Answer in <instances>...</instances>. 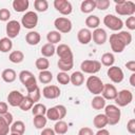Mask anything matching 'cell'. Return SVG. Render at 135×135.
I'll return each mask as SVG.
<instances>
[{
	"label": "cell",
	"instance_id": "1",
	"mask_svg": "<svg viewBox=\"0 0 135 135\" xmlns=\"http://www.w3.org/2000/svg\"><path fill=\"white\" fill-rule=\"evenodd\" d=\"M132 42V35L127 31H119L110 36V45L114 53H121Z\"/></svg>",
	"mask_w": 135,
	"mask_h": 135
},
{
	"label": "cell",
	"instance_id": "2",
	"mask_svg": "<svg viewBox=\"0 0 135 135\" xmlns=\"http://www.w3.org/2000/svg\"><path fill=\"white\" fill-rule=\"evenodd\" d=\"M115 12L120 16H133L135 13V3L130 0H115Z\"/></svg>",
	"mask_w": 135,
	"mask_h": 135
},
{
	"label": "cell",
	"instance_id": "3",
	"mask_svg": "<svg viewBox=\"0 0 135 135\" xmlns=\"http://www.w3.org/2000/svg\"><path fill=\"white\" fill-rule=\"evenodd\" d=\"M19 80L25 86L27 93H30V92H32L38 88L36 77L34 76V74L31 71H27V70L21 71L19 73Z\"/></svg>",
	"mask_w": 135,
	"mask_h": 135
},
{
	"label": "cell",
	"instance_id": "4",
	"mask_svg": "<svg viewBox=\"0 0 135 135\" xmlns=\"http://www.w3.org/2000/svg\"><path fill=\"white\" fill-rule=\"evenodd\" d=\"M104 115L108 119V124L115 126L120 121L121 112L116 104H109L104 107Z\"/></svg>",
	"mask_w": 135,
	"mask_h": 135
},
{
	"label": "cell",
	"instance_id": "5",
	"mask_svg": "<svg viewBox=\"0 0 135 135\" xmlns=\"http://www.w3.org/2000/svg\"><path fill=\"white\" fill-rule=\"evenodd\" d=\"M65 115H66V108L62 104H57L55 107H52L47 109L45 113V117L53 121L62 120V118H64Z\"/></svg>",
	"mask_w": 135,
	"mask_h": 135
},
{
	"label": "cell",
	"instance_id": "6",
	"mask_svg": "<svg viewBox=\"0 0 135 135\" xmlns=\"http://www.w3.org/2000/svg\"><path fill=\"white\" fill-rule=\"evenodd\" d=\"M103 84L104 83L102 82V80L99 77L93 76V75L90 76L86 79V81H85V85H86L89 92L92 93V94H94V95L101 94V92L103 90Z\"/></svg>",
	"mask_w": 135,
	"mask_h": 135
},
{
	"label": "cell",
	"instance_id": "7",
	"mask_svg": "<svg viewBox=\"0 0 135 135\" xmlns=\"http://www.w3.org/2000/svg\"><path fill=\"white\" fill-rule=\"evenodd\" d=\"M103 24L111 31L119 32V31H121V28L123 26V21L119 17H116L115 15L108 14L103 18Z\"/></svg>",
	"mask_w": 135,
	"mask_h": 135
},
{
	"label": "cell",
	"instance_id": "8",
	"mask_svg": "<svg viewBox=\"0 0 135 135\" xmlns=\"http://www.w3.org/2000/svg\"><path fill=\"white\" fill-rule=\"evenodd\" d=\"M101 63L98 60H83L80 64V70L85 74H96L100 71Z\"/></svg>",
	"mask_w": 135,
	"mask_h": 135
},
{
	"label": "cell",
	"instance_id": "9",
	"mask_svg": "<svg viewBox=\"0 0 135 135\" xmlns=\"http://www.w3.org/2000/svg\"><path fill=\"white\" fill-rule=\"evenodd\" d=\"M38 24V15L36 12L28 11L21 18V25L27 30H33Z\"/></svg>",
	"mask_w": 135,
	"mask_h": 135
},
{
	"label": "cell",
	"instance_id": "10",
	"mask_svg": "<svg viewBox=\"0 0 135 135\" xmlns=\"http://www.w3.org/2000/svg\"><path fill=\"white\" fill-rule=\"evenodd\" d=\"M54 26L56 27V31L59 32L60 34L63 33V34H68L72 31V27H73V24H72V21L66 18V17H58L54 20Z\"/></svg>",
	"mask_w": 135,
	"mask_h": 135
},
{
	"label": "cell",
	"instance_id": "11",
	"mask_svg": "<svg viewBox=\"0 0 135 135\" xmlns=\"http://www.w3.org/2000/svg\"><path fill=\"white\" fill-rule=\"evenodd\" d=\"M114 100H115V103L118 108L119 107H126L132 102L133 94L130 90H121L117 93V96Z\"/></svg>",
	"mask_w": 135,
	"mask_h": 135
},
{
	"label": "cell",
	"instance_id": "12",
	"mask_svg": "<svg viewBox=\"0 0 135 135\" xmlns=\"http://www.w3.org/2000/svg\"><path fill=\"white\" fill-rule=\"evenodd\" d=\"M107 75L108 77L110 78V80L114 83H120L123 78H124V74H123V71L119 68V66H116V65H112L108 69V72H107Z\"/></svg>",
	"mask_w": 135,
	"mask_h": 135
},
{
	"label": "cell",
	"instance_id": "13",
	"mask_svg": "<svg viewBox=\"0 0 135 135\" xmlns=\"http://www.w3.org/2000/svg\"><path fill=\"white\" fill-rule=\"evenodd\" d=\"M54 7L57 12H59L63 16H68L72 13L73 6L72 3L68 0H55L54 1Z\"/></svg>",
	"mask_w": 135,
	"mask_h": 135
},
{
	"label": "cell",
	"instance_id": "14",
	"mask_svg": "<svg viewBox=\"0 0 135 135\" xmlns=\"http://www.w3.org/2000/svg\"><path fill=\"white\" fill-rule=\"evenodd\" d=\"M56 54L58 55L59 59L61 60H74V55L72 52V49L64 43L59 44L56 47Z\"/></svg>",
	"mask_w": 135,
	"mask_h": 135
},
{
	"label": "cell",
	"instance_id": "15",
	"mask_svg": "<svg viewBox=\"0 0 135 135\" xmlns=\"http://www.w3.org/2000/svg\"><path fill=\"white\" fill-rule=\"evenodd\" d=\"M20 31H21V24L17 20H9L7 22L6 27H5L7 38H9V39L16 38L19 35Z\"/></svg>",
	"mask_w": 135,
	"mask_h": 135
},
{
	"label": "cell",
	"instance_id": "16",
	"mask_svg": "<svg viewBox=\"0 0 135 135\" xmlns=\"http://www.w3.org/2000/svg\"><path fill=\"white\" fill-rule=\"evenodd\" d=\"M60 94H61V91H60L59 86L54 85V84L46 85L42 90V95L46 99H56L60 96Z\"/></svg>",
	"mask_w": 135,
	"mask_h": 135
},
{
	"label": "cell",
	"instance_id": "17",
	"mask_svg": "<svg viewBox=\"0 0 135 135\" xmlns=\"http://www.w3.org/2000/svg\"><path fill=\"white\" fill-rule=\"evenodd\" d=\"M92 39H93V41L97 45H102L108 40V34H107V32L103 28L98 27V28H96V30L93 31V33H92Z\"/></svg>",
	"mask_w": 135,
	"mask_h": 135
},
{
	"label": "cell",
	"instance_id": "18",
	"mask_svg": "<svg viewBox=\"0 0 135 135\" xmlns=\"http://www.w3.org/2000/svg\"><path fill=\"white\" fill-rule=\"evenodd\" d=\"M24 98V95L17 90L11 91L7 95V102L12 107H19Z\"/></svg>",
	"mask_w": 135,
	"mask_h": 135
},
{
	"label": "cell",
	"instance_id": "19",
	"mask_svg": "<svg viewBox=\"0 0 135 135\" xmlns=\"http://www.w3.org/2000/svg\"><path fill=\"white\" fill-rule=\"evenodd\" d=\"M117 90L115 88V85L111 84V83H104L103 84V90L101 92V95L104 99L108 100H114L117 96Z\"/></svg>",
	"mask_w": 135,
	"mask_h": 135
},
{
	"label": "cell",
	"instance_id": "20",
	"mask_svg": "<svg viewBox=\"0 0 135 135\" xmlns=\"http://www.w3.org/2000/svg\"><path fill=\"white\" fill-rule=\"evenodd\" d=\"M77 39L81 44H89L92 40V32L89 28H80L77 33Z\"/></svg>",
	"mask_w": 135,
	"mask_h": 135
},
{
	"label": "cell",
	"instance_id": "21",
	"mask_svg": "<svg viewBox=\"0 0 135 135\" xmlns=\"http://www.w3.org/2000/svg\"><path fill=\"white\" fill-rule=\"evenodd\" d=\"M41 40V36L36 31H30L25 35V41L30 45H37Z\"/></svg>",
	"mask_w": 135,
	"mask_h": 135
},
{
	"label": "cell",
	"instance_id": "22",
	"mask_svg": "<svg viewBox=\"0 0 135 135\" xmlns=\"http://www.w3.org/2000/svg\"><path fill=\"white\" fill-rule=\"evenodd\" d=\"M70 82H72L73 85L75 86H80L84 82V75L81 71H76L73 72L72 75H70Z\"/></svg>",
	"mask_w": 135,
	"mask_h": 135
},
{
	"label": "cell",
	"instance_id": "23",
	"mask_svg": "<svg viewBox=\"0 0 135 135\" xmlns=\"http://www.w3.org/2000/svg\"><path fill=\"white\" fill-rule=\"evenodd\" d=\"M12 5H13V8L17 13H23L28 8L30 2L28 0H14Z\"/></svg>",
	"mask_w": 135,
	"mask_h": 135
},
{
	"label": "cell",
	"instance_id": "24",
	"mask_svg": "<svg viewBox=\"0 0 135 135\" xmlns=\"http://www.w3.org/2000/svg\"><path fill=\"white\" fill-rule=\"evenodd\" d=\"M1 77H2L4 82L12 83V82H14L16 80L17 74H16V72L13 69H5V70H3L2 74H1Z\"/></svg>",
	"mask_w": 135,
	"mask_h": 135
},
{
	"label": "cell",
	"instance_id": "25",
	"mask_svg": "<svg viewBox=\"0 0 135 135\" xmlns=\"http://www.w3.org/2000/svg\"><path fill=\"white\" fill-rule=\"evenodd\" d=\"M93 124L98 130L104 129V127L108 126V119L104 114H97L93 119Z\"/></svg>",
	"mask_w": 135,
	"mask_h": 135
},
{
	"label": "cell",
	"instance_id": "26",
	"mask_svg": "<svg viewBox=\"0 0 135 135\" xmlns=\"http://www.w3.org/2000/svg\"><path fill=\"white\" fill-rule=\"evenodd\" d=\"M9 131L12 133H16V134H19V135H23L24 132H25V124L23 121L21 120H17V121H14L11 127H9Z\"/></svg>",
	"mask_w": 135,
	"mask_h": 135
},
{
	"label": "cell",
	"instance_id": "27",
	"mask_svg": "<svg viewBox=\"0 0 135 135\" xmlns=\"http://www.w3.org/2000/svg\"><path fill=\"white\" fill-rule=\"evenodd\" d=\"M96 8L95 0H84L80 4V11L84 14H90Z\"/></svg>",
	"mask_w": 135,
	"mask_h": 135
},
{
	"label": "cell",
	"instance_id": "28",
	"mask_svg": "<svg viewBox=\"0 0 135 135\" xmlns=\"http://www.w3.org/2000/svg\"><path fill=\"white\" fill-rule=\"evenodd\" d=\"M53 130H54L55 134H57V135H64L69 131V126L65 121L58 120V121H56Z\"/></svg>",
	"mask_w": 135,
	"mask_h": 135
},
{
	"label": "cell",
	"instance_id": "29",
	"mask_svg": "<svg viewBox=\"0 0 135 135\" xmlns=\"http://www.w3.org/2000/svg\"><path fill=\"white\" fill-rule=\"evenodd\" d=\"M99 24H100V19L98 16L96 15H90L85 18V25L89 27V28H98L99 27Z\"/></svg>",
	"mask_w": 135,
	"mask_h": 135
},
{
	"label": "cell",
	"instance_id": "30",
	"mask_svg": "<svg viewBox=\"0 0 135 135\" xmlns=\"http://www.w3.org/2000/svg\"><path fill=\"white\" fill-rule=\"evenodd\" d=\"M91 105H92V108L94 110H102L105 107V99L102 96H100V95H96L92 99Z\"/></svg>",
	"mask_w": 135,
	"mask_h": 135
},
{
	"label": "cell",
	"instance_id": "31",
	"mask_svg": "<svg viewBox=\"0 0 135 135\" xmlns=\"http://www.w3.org/2000/svg\"><path fill=\"white\" fill-rule=\"evenodd\" d=\"M55 53H56V47H55L54 44L45 43V44H43L42 47H41V54H42V57L49 58V57L54 56Z\"/></svg>",
	"mask_w": 135,
	"mask_h": 135
},
{
	"label": "cell",
	"instance_id": "32",
	"mask_svg": "<svg viewBox=\"0 0 135 135\" xmlns=\"http://www.w3.org/2000/svg\"><path fill=\"white\" fill-rule=\"evenodd\" d=\"M8 60L13 63H21L24 60V54L21 51H13L8 55Z\"/></svg>",
	"mask_w": 135,
	"mask_h": 135
},
{
	"label": "cell",
	"instance_id": "33",
	"mask_svg": "<svg viewBox=\"0 0 135 135\" xmlns=\"http://www.w3.org/2000/svg\"><path fill=\"white\" fill-rule=\"evenodd\" d=\"M46 40H47V43H51V44L59 43L61 40V34L57 31H51L46 34Z\"/></svg>",
	"mask_w": 135,
	"mask_h": 135
},
{
	"label": "cell",
	"instance_id": "34",
	"mask_svg": "<svg viewBox=\"0 0 135 135\" xmlns=\"http://www.w3.org/2000/svg\"><path fill=\"white\" fill-rule=\"evenodd\" d=\"M57 65L61 72H69L74 66V60H61L59 59L57 62Z\"/></svg>",
	"mask_w": 135,
	"mask_h": 135
},
{
	"label": "cell",
	"instance_id": "35",
	"mask_svg": "<svg viewBox=\"0 0 135 135\" xmlns=\"http://www.w3.org/2000/svg\"><path fill=\"white\" fill-rule=\"evenodd\" d=\"M46 122H47V118L45 117V115H37V116H34V119H33V123H34V127L36 129H44V127L46 126Z\"/></svg>",
	"mask_w": 135,
	"mask_h": 135
},
{
	"label": "cell",
	"instance_id": "36",
	"mask_svg": "<svg viewBox=\"0 0 135 135\" xmlns=\"http://www.w3.org/2000/svg\"><path fill=\"white\" fill-rule=\"evenodd\" d=\"M38 79H39V81H40L41 83L47 84V83H50V82L53 80V74H52V72H50L49 70H46V71H41V72H39Z\"/></svg>",
	"mask_w": 135,
	"mask_h": 135
},
{
	"label": "cell",
	"instance_id": "37",
	"mask_svg": "<svg viewBox=\"0 0 135 135\" xmlns=\"http://www.w3.org/2000/svg\"><path fill=\"white\" fill-rule=\"evenodd\" d=\"M13 47V42L9 38L3 37L0 39V52L2 53H7L12 50Z\"/></svg>",
	"mask_w": 135,
	"mask_h": 135
},
{
	"label": "cell",
	"instance_id": "38",
	"mask_svg": "<svg viewBox=\"0 0 135 135\" xmlns=\"http://www.w3.org/2000/svg\"><path fill=\"white\" fill-rule=\"evenodd\" d=\"M35 65L36 68L41 72V71H46L49 68H50V61L47 58L45 57H40V58H37L36 61H35Z\"/></svg>",
	"mask_w": 135,
	"mask_h": 135
},
{
	"label": "cell",
	"instance_id": "39",
	"mask_svg": "<svg viewBox=\"0 0 135 135\" xmlns=\"http://www.w3.org/2000/svg\"><path fill=\"white\" fill-rule=\"evenodd\" d=\"M115 62V56L112 54V53H104L102 56H101V62L104 66H112Z\"/></svg>",
	"mask_w": 135,
	"mask_h": 135
},
{
	"label": "cell",
	"instance_id": "40",
	"mask_svg": "<svg viewBox=\"0 0 135 135\" xmlns=\"http://www.w3.org/2000/svg\"><path fill=\"white\" fill-rule=\"evenodd\" d=\"M46 107L43 104V103H35L32 108V114L33 116H37V115H45L46 113Z\"/></svg>",
	"mask_w": 135,
	"mask_h": 135
},
{
	"label": "cell",
	"instance_id": "41",
	"mask_svg": "<svg viewBox=\"0 0 135 135\" xmlns=\"http://www.w3.org/2000/svg\"><path fill=\"white\" fill-rule=\"evenodd\" d=\"M34 7L39 13L46 12L49 8V2L46 0H35L34 1Z\"/></svg>",
	"mask_w": 135,
	"mask_h": 135
},
{
	"label": "cell",
	"instance_id": "42",
	"mask_svg": "<svg viewBox=\"0 0 135 135\" xmlns=\"http://www.w3.org/2000/svg\"><path fill=\"white\" fill-rule=\"evenodd\" d=\"M35 103H34V101L26 95V96H24V98H23V100H22V102H21V104L19 105V108L22 110V111H24V112H26V111H28V110H32V108H33V105H34Z\"/></svg>",
	"mask_w": 135,
	"mask_h": 135
},
{
	"label": "cell",
	"instance_id": "43",
	"mask_svg": "<svg viewBox=\"0 0 135 135\" xmlns=\"http://www.w3.org/2000/svg\"><path fill=\"white\" fill-rule=\"evenodd\" d=\"M56 78H57V81L60 84H63V85H65V84H68L70 82V75L68 73H65V72H59L57 74Z\"/></svg>",
	"mask_w": 135,
	"mask_h": 135
},
{
	"label": "cell",
	"instance_id": "44",
	"mask_svg": "<svg viewBox=\"0 0 135 135\" xmlns=\"http://www.w3.org/2000/svg\"><path fill=\"white\" fill-rule=\"evenodd\" d=\"M27 96L34 101V103H37V102L40 100V98H41V91H40L39 86H38L37 89H35L34 91L27 93Z\"/></svg>",
	"mask_w": 135,
	"mask_h": 135
},
{
	"label": "cell",
	"instance_id": "45",
	"mask_svg": "<svg viewBox=\"0 0 135 135\" xmlns=\"http://www.w3.org/2000/svg\"><path fill=\"white\" fill-rule=\"evenodd\" d=\"M9 131V126L6 123L4 118L0 116V135H7Z\"/></svg>",
	"mask_w": 135,
	"mask_h": 135
},
{
	"label": "cell",
	"instance_id": "46",
	"mask_svg": "<svg viewBox=\"0 0 135 135\" xmlns=\"http://www.w3.org/2000/svg\"><path fill=\"white\" fill-rule=\"evenodd\" d=\"M96 3V8L100 9V11H105L109 8L111 2L109 0H95Z\"/></svg>",
	"mask_w": 135,
	"mask_h": 135
},
{
	"label": "cell",
	"instance_id": "47",
	"mask_svg": "<svg viewBox=\"0 0 135 135\" xmlns=\"http://www.w3.org/2000/svg\"><path fill=\"white\" fill-rule=\"evenodd\" d=\"M11 18V12L7 8H0V21H8Z\"/></svg>",
	"mask_w": 135,
	"mask_h": 135
},
{
	"label": "cell",
	"instance_id": "48",
	"mask_svg": "<svg viewBox=\"0 0 135 135\" xmlns=\"http://www.w3.org/2000/svg\"><path fill=\"white\" fill-rule=\"evenodd\" d=\"M124 23H126L127 27H128L130 31H134V30H135V17H134V16L128 17Z\"/></svg>",
	"mask_w": 135,
	"mask_h": 135
},
{
	"label": "cell",
	"instance_id": "49",
	"mask_svg": "<svg viewBox=\"0 0 135 135\" xmlns=\"http://www.w3.org/2000/svg\"><path fill=\"white\" fill-rule=\"evenodd\" d=\"M127 130L130 134H135V119L132 118L127 123Z\"/></svg>",
	"mask_w": 135,
	"mask_h": 135
},
{
	"label": "cell",
	"instance_id": "50",
	"mask_svg": "<svg viewBox=\"0 0 135 135\" xmlns=\"http://www.w3.org/2000/svg\"><path fill=\"white\" fill-rule=\"evenodd\" d=\"M78 135H95L93 130L89 127H83L78 131Z\"/></svg>",
	"mask_w": 135,
	"mask_h": 135
},
{
	"label": "cell",
	"instance_id": "51",
	"mask_svg": "<svg viewBox=\"0 0 135 135\" xmlns=\"http://www.w3.org/2000/svg\"><path fill=\"white\" fill-rule=\"evenodd\" d=\"M8 112V105L4 101H0V116L4 115L5 113Z\"/></svg>",
	"mask_w": 135,
	"mask_h": 135
},
{
	"label": "cell",
	"instance_id": "52",
	"mask_svg": "<svg viewBox=\"0 0 135 135\" xmlns=\"http://www.w3.org/2000/svg\"><path fill=\"white\" fill-rule=\"evenodd\" d=\"M2 117L4 118V120L6 121V123L11 127V124L13 123V115H12L9 112H7V113H5L4 115H2Z\"/></svg>",
	"mask_w": 135,
	"mask_h": 135
},
{
	"label": "cell",
	"instance_id": "53",
	"mask_svg": "<svg viewBox=\"0 0 135 135\" xmlns=\"http://www.w3.org/2000/svg\"><path fill=\"white\" fill-rule=\"evenodd\" d=\"M126 68L129 70V71H131V72H135V61L134 60H131V61H128L127 63H126Z\"/></svg>",
	"mask_w": 135,
	"mask_h": 135
},
{
	"label": "cell",
	"instance_id": "54",
	"mask_svg": "<svg viewBox=\"0 0 135 135\" xmlns=\"http://www.w3.org/2000/svg\"><path fill=\"white\" fill-rule=\"evenodd\" d=\"M40 135H56V134H55V132H54L53 129H51V128H44V129H42Z\"/></svg>",
	"mask_w": 135,
	"mask_h": 135
},
{
	"label": "cell",
	"instance_id": "55",
	"mask_svg": "<svg viewBox=\"0 0 135 135\" xmlns=\"http://www.w3.org/2000/svg\"><path fill=\"white\" fill-rule=\"evenodd\" d=\"M95 135H110V132L107 129H100L97 131V133Z\"/></svg>",
	"mask_w": 135,
	"mask_h": 135
},
{
	"label": "cell",
	"instance_id": "56",
	"mask_svg": "<svg viewBox=\"0 0 135 135\" xmlns=\"http://www.w3.org/2000/svg\"><path fill=\"white\" fill-rule=\"evenodd\" d=\"M130 84L132 86H135V73H132L130 76Z\"/></svg>",
	"mask_w": 135,
	"mask_h": 135
},
{
	"label": "cell",
	"instance_id": "57",
	"mask_svg": "<svg viewBox=\"0 0 135 135\" xmlns=\"http://www.w3.org/2000/svg\"><path fill=\"white\" fill-rule=\"evenodd\" d=\"M9 135H19V134H16V133H11Z\"/></svg>",
	"mask_w": 135,
	"mask_h": 135
}]
</instances>
